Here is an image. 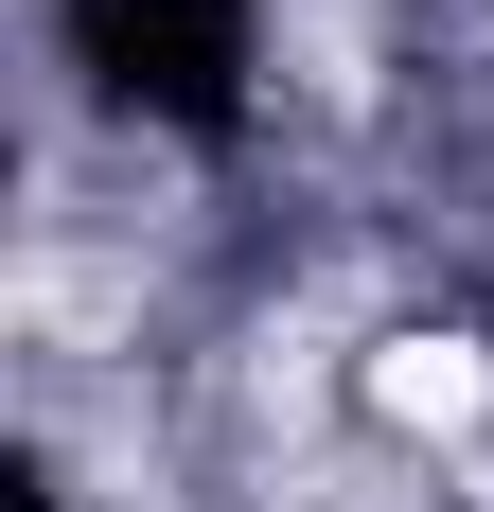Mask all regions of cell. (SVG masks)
<instances>
[{"instance_id": "1", "label": "cell", "mask_w": 494, "mask_h": 512, "mask_svg": "<svg viewBox=\"0 0 494 512\" xmlns=\"http://www.w3.org/2000/svg\"><path fill=\"white\" fill-rule=\"evenodd\" d=\"M53 53L89 71L106 124H159V142H247V89H265V0H53Z\"/></svg>"}]
</instances>
